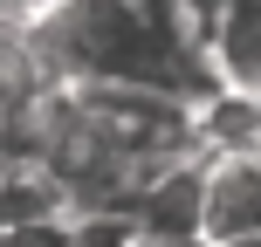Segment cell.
Returning <instances> with one entry per match:
<instances>
[{
	"label": "cell",
	"instance_id": "obj_2",
	"mask_svg": "<svg viewBox=\"0 0 261 247\" xmlns=\"http://www.w3.org/2000/svg\"><path fill=\"white\" fill-rule=\"evenodd\" d=\"M206 234L220 247L241 234H261V144L206 151Z\"/></svg>",
	"mask_w": 261,
	"mask_h": 247
},
{
	"label": "cell",
	"instance_id": "obj_7",
	"mask_svg": "<svg viewBox=\"0 0 261 247\" xmlns=\"http://www.w3.org/2000/svg\"><path fill=\"white\" fill-rule=\"evenodd\" d=\"M254 144H261V90H254Z\"/></svg>",
	"mask_w": 261,
	"mask_h": 247
},
{
	"label": "cell",
	"instance_id": "obj_5",
	"mask_svg": "<svg viewBox=\"0 0 261 247\" xmlns=\"http://www.w3.org/2000/svg\"><path fill=\"white\" fill-rule=\"evenodd\" d=\"M35 7H48V0H0V14H14V21H21V14H35Z\"/></svg>",
	"mask_w": 261,
	"mask_h": 247
},
{
	"label": "cell",
	"instance_id": "obj_6",
	"mask_svg": "<svg viewBox=\"0 0 261 247\" xmlns=\"http://www.w3.org/2000/svg\"><path fill=\"white\" fill-rule=\"evenodd\" d=\"M227 247H261V234H241V240H227Z\"/></svg>",
	"mask_w": 261,
	"mask_h": 247
},
{
	"label": "cell",
	"instance_id": "obj_4",
	"mask_svg": "<svg viewBox=\"0 0 261 247\" xmlns=\"http://www.w3.org/2000/svg\"><path fill=\"white\" fill-rule=\"evenodd\" d=\"M130 247H220V240H213V234H179V240H144V234H138Z\"/></svg>",
	"mask_w": 261,
	"mask_h": 247
},
{
	"label": "cell",
	"instance_id": "obj_1",
	"mask_svg": "<svg viewBox=\"0 0 261 247\" xmlns=\"http://www.w3.org/2000/svg\"><path fill=\"white\" fill-rule=\"evenodd\" d=\"M130 227L144 240H179V234H206V151L179 158L172 172H158L130 206Z\"/></svg>",
	"mask_w": 261,
	"mask_h": 247
},
{
	"label": "cell",
	"instance_id": "obj_3",
	"mask_svg": "<svg viewBox=\"0 0 261 247\" xmlns=\"http://www.w3.org/2000/svg\"><path fill=\"white\" fill-rule=\"evenodd\" d=\"M206 62H213V83L261 90V0H213Z\"/></svg>",
	"mask_w": 261,
	"mask_h": 247
}]
</instances>
